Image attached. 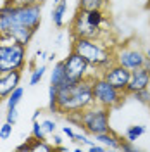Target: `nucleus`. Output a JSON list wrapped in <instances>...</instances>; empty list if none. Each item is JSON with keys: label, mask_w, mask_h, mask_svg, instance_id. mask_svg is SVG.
Here are the masks:
<instances>
[{"label": "nucleus", "mask_w": 150, "mask_h": 152, "mask_svg": "<svg viewBox=\"0 0 150 152\" xmlns=\"http://www.w3.org/2000/svg\"><path fill=\"white\" fill-rule=\"evenodd\" d=\"M131 97H135V100H138L140 104L150 105V92H149V90H141V92H136V94H133Z\"/></svg>", "instance_id": "obj_28"}, {"label": "nucleus", "mask_w": 150, "mask_h": 152, "mask_svg": "<svg viewBox=\"0 0 150 152\" xmlns=\"http://www.w3.org/2000/svg\"><path fill=\"white\" fill-rule=\"evenodd\" d=\"M145 56H147V59H149V61H150V47L147 48V50H145Z\"/></svg>", "instance_id": "obj_42"}, {"label": "nucleus", "mask_w": 150, "mask_h": 152, "mask_svg": "<svg viewBox=\"0 0 150 152\" xmlns=\"http://www.w3.org/2000/svg\"><path fill=\"white\" fill-rule=\"evenodd\" d=\"M7 35L12 37L17 43L24 45V47H28L29 43H31V40H33V37H35V31L29 29L28 26H23V24H14Z\"/></svg>", "instance_id": "obj_15"}, {"label": "nucleus", "mask_w": 150, "mask_h": 152, "mask_svg": "<svg viewBox=\"0 0 150 152\" xmlns=\"http://www.w3.org/2000/svg\"><path fill=\"white\" fill-rule=\"evenodd\" d=\"M69 78L66 75V69H64V61H57L52 71H50V85L57 86V88H62V86L69 85Z\"/></svg>", "instance_id": "obj_16"}, {"label": "nucleus", "mask_w": 150, "mask_h": 152, "mask_svg": "<svg viewBox=\"0 0 150 152\" xmlns=\"http://www.w3.org/2000/svg\"><path fill=\"white\" fill-rule=\"evenodd\" d=\"M19 119V111L17 107H10L7 109V114H5V121H9L10 124H16Z\"/></svg>", "instance_id": "obj_32"}, {"label": "nucleus", "mask_w": 150, "mask_h": 152, "mask_svg": "<svg viewBox=\"0 0 150 152\" xmlns=\"http://www.w3.org/2000/svg\"><path fill=\"white\" fill-rule=\"evenodd\" d=\"M76 143H81V145H88V143L92 142L90 140V137H88V133L84 132V130H81V132H76V140H74Z\"/></svg>", "instance_id": "obj_33"}, {"label": "nucleus", "mask_w": 150, "mask_h": 152, "mask_svg": "<svg viewBox=\"0 0 150 152\" xmlns=\"http://www.w3.org/2000/svg\"><path fill=\"white\" fill-rule=\"evenodd\" d=\"M100 75H102L112 86H116L117 90H121V92L126 94V86L130 83V76H131V71H130L128 67L114 62V64H111L107 69H103Z\"/></svg>", "instance_id": "obj_10"}, {"label": "nucleus", "mask_w": 150, "mask_h": 152, "mask_svg": "<svg viewBox=\"0 0 150 152\" xmlns=\"http://www.w3.org/2000/svg\"><path fill=\"white\" fill-rule=\"evenodd\" d=\"M12 126L9 121H5L4 124H0V140H9L10 135H12Z\"/></svg>", "instance_id": "obj_27"}, {"label": "nucleus", "mask_w": 150, "mask_h": 152, "mask_svg": "<svg viewBox=\"0 0 150 152\" xmlns=\"http://www.w3.org/2000/svg\"><path fill=\"white\" fill-rule=\"evenodd\" d=\"M48 61H52V62H54V61H55V54H50V56H48Z\"/></svg>", "instance_id": "obj_41"}, {"label": "nucleus", "mask_w": 150, "mask_h": 152, "mask_svg": "<svg viewBox=\"0 0 150 152\" xmlns=\"http://www.w3.org/2000/svg\"><path fill=\"white\" fill-rule=\"evenodd\" d=\"M93 140L95 142H98V143H102L107 151H119V149H121L122 137H119L114 130H109V132H105V133H98V135H95Z\"/></svg>", "instance_id": "obj_14"}, {"label": "nucleus", "mask_w": 150, "mask_h": 152, "mask_svg": "<svg viewBox=\"0 0 150 152\" xmlns=\"http://www.w3.org/2000/svg\"><path fill=\"white\" fill-rule=\"evenodd\" d=\"M107 0H78V9L79 10H103Z\"/></svg>", "instance_id": "obj_20"}, {"label": "nucleus", "mask_w": 150, "mask_h": 152, "mask_svg": "<svg viewBox=\"0 0 150 152\" xmlns=\"http://www.w3.org/2000/svg\"><path fill=\"white\" fill-rule=\"evenodd\" d=\"M12 5H43L47 0H5Z\"/></svg>", "instance_id": "obj_29"}, {"label": "nucleus", "mask_w": 150, "mask_h": 152, "mask_svg": "<svg viewBox=\"0 0 150 152\" xmlns=\"http://www.w3.org/2000/svg\"><path fill=\"white\" fill-rule=\"evenodd\" d=\"M50 142H52L54 147H59V145H62V143H64V138L55 132V133H52V135H50Z\"/></svg>", "instance_id": "obj_36"}, {"label": "nucleus", "mask_w": 150, "mask_h": 152, "mask_svg": "<svg viewBox=\"0 0 150 152\" xmlns=\"http://www.w3.org/2000/svg\"><path fill=\"white\" fill-rule=\"evenodd\" d=\"M36 59H38V61H45V59H48L47 52H45V50H38V52H36Z\"/></svg>", "instance_id": "obj_37"}, {"label": "nucleus", "mask_w": 150, "mask_h": 152, "mask_svg": "<svg viewBox=\"0 0 150 152\" xmlns=\"http://www.w3.org/2000/svg\"><path fill=\"white\" fill-rule=\"evenodd\" d=\"M64 118H66V121L69 124H73V126H76V128H79V130H81V123H83V111L67 113Z\"/></svg>", "instance_id": "obj_25"}, {"label": "nucleus", "mask_w": 150, "mask_h": 152, "mask_svg": "<svg viewBox=\"0 0 150 152\" xmlns=\"http://www.w3.org/2000/svg\"><path fill=\"white\" fill-rule=\"evenodd\" d=\"M149 92H150V86H149Z\"/></svg>", "instance_id": "obj_46"}, {"label": "nucleus", "mask_w": 150, "mask_h": 152, "mask_svg": "<svg viewBox=\"0 0 150 152\" xmlns=\"http://www.w3.org/2000/svg\"><path fill=\"white\" fill-rule=\"evenodd\" d=\"M17 151H33V152L45 151V152H52V151H55V147H54L52 142L47 140V138L40 140V138H33V137H31V138L26 140L24 143L17 145Z\"/></svg>", "instance_id": "obj_17"}, {"label": "nucleus", "mask_w": 150, "mask_h": 152, "mask_svg": "<svg viewBox=\"0 0 150 152\" xmlns=\"http://www.w3.org/2000/svg\"><path fill=\"white\" fill-rule=\"evenodd\" d=\"M150 86V71L147 67H138V69H133L131 76H130V83L126 86V95L136 94V92H141V90H149Z\"/></svg>", "instance_id": "obj_11"}, {"label": "nucleus", "mask_w": 150, "mask_h": 152, "mask_svg": "<svg viewBox=\"0 0 150 152\" xmlns=\"http://www.w3.org/2000/svg\"><path fill=\"white\" fill-rule=\"evenodd\" d=\"M40 116H42V109H36V111L33 113V116H31V119H33V121H36Z\"/></svg>", "instance_id": "obj_38"}, {"label": "nucleus", "mask_w": 150, "mask_h": 152, "mask_svg": "<svg viewBox=\"0 0 150 152\" xmlns=\"http://www.w3.org/2000/svg\"><path fill=\"white\" fill-rule=\"evenodd\" d=\"M60 132H62V135L66 137L67 140H71V142H74V140H76V132H74V126H73V124L67 123L66 126H62V128H60Z\"/></svg>", "instance_id": "obj_30"}, {"label": "nucleus", "mask_w": 150, "mask_h": 152, "mask_svg": "<svg viewBox=\"0 0 150 152\" xmlns=\"http://www.w3.org/2000/svg\"><path fill=\"white\" fill-rule=\"evenodd\" d=\"M31 137L33 138H40V140H43V138H47L48 135L45 133V130H43V126H42V123L40 121H33V124H31Z\"/></svg>", "instance_id": "obj_26"}, {"label": "nucleus", "mask_w": 150, "mask_h": 152, "mask_svg": "<svg viewBox=\"0 0 150 152\" xmlns=\"http://www.w3.org/2000/svg\"><path fill=\"white\" fill-rule=\"evenodd\" d=\"M26 48L9 35H0V73L23 71L26 66Z\"/></svg>", "instance_id": "obj_3"}, {"label": "nucleus", "mask_w": 150, "mask_h": 152, "mask_svg": "<svg viewBox=\"0 0 150 152\" xmlns=\"http://www.w3.org/2000/svg\"><path fill=\"white\" fill-rule=\"evenodd\" d=\"M42 126H43V130H45L47 135H52V133L57 132V123L54 119H43L42 121Z\"/></svg>", "instance_id": "obj_31"}, {"label": "nucleus", "mask_w": 150, "mask_h": 152, "mask_svg": "<svg viewBox=\"0 0 150 152\" xmlns=\"http://www.w3.org/2000/svg\"><path fill=\"white\" fill-rule=\"evenodd\" d=\"M111 111L109 107H103L98 104H92L83 111V123H81V130L88 133V135H98V133H105L111 128Z\"/></svg>", "instance_id": "obj_5"}, {"label": "nucleus", "mask_w": 150, "mask_h": 152, "mask_svg": "<svg viewBox=\"0 0 150 152\" xmlns=\"http://www.w3.org/2000/svg\"><path fill=\"white\" fill-rule=\"evenodd\" d=\"M23 94H24V90H23V86H17V88H14L12 90V94L5 99V104H7V109L10 107H17L19 102H21V99H23Z\"/></svg>", "instance_id": "obj_22"}, {"label": "nucleus", "mask_w": 150, "mask_h": 152, "mask_svg": "<svg viewBox=\"0 0 150 152\" xmlns=\"http://www.w3.org/2000/svg\"><path fill=\"white\" fill-rule=\"evenodd\" d=\"M145 132H147L145 124H131V126H128V130L124 133V138L130 142H136L141 135H145Z\"/></svg>", "instance_id": "obj_21"}, {"label": "nucleus", "mask_w": 150, "mask_h": 152, "mask_svg": "<svg viewBox=\"0 0 150 152\" xmlns=\"http://www.w3.org/2000/svg\"><path fill=\"white\" fill-rule=\"evenodd\" d=\"M66 14H67V0H59L50 14V19L55 28H64L66 24Z\"/></svg>", "instance_id": "obj_18"}, {"label": "nucleus", "mask_w": 150, "mask_h": 152, "mask_svg": "<svg viewBox=\"0 0 150 152\" xmlns=\"http://www.w3.org/2000/svg\"><path fill=\"white\" fill-rule=\"evenodd\" d=\"M62 61H64V69H66V75L71 83L73 81H81V80H86V78H93L95 75H98L93 67L74 50H71L67 54V57L62 59Z\"/></svg>", "instance_id": "obj_6"}, {"label": "nucleus", "mask_w": 150, "mask_h": 152, "mask_svg": "<svg viewBox=\"0 0 150 152\" xmlns=\"http://www.w3.org/2000/svg\"><path fill=\"white\" fill-rule=\"evenodd\" d=\"M14 24H17V21H16V5L4 2V5L0 7V35H7Z\"/></svg>", "instance_id": "obj_13"}, {"label": "nucleus", "mask_w": 150, "mask_h": 152, "mask_svg": "<svg viewBox=\"0 0 150 152\" xmlns=\"http://www.w3.org/2000/svg\"><path fill=\"white\" fill-rule=\"evenodd\" d=\"M105 31L107 29L97 28L93 24H90L84 18L83 10L79 9L76 10V16L71 21V35H73V38H100V40H103Z\"/></svg>", "instance_id": "obj_8"}, {"label": "nucleus", "mask_w": 150, "mask_h": 152, "mask_svg": "<svg viewBox=\"0 0 150 152\" xmlns=\"http://www.w3.org/2000/svg\"><path fill=\"white\" fill-rule=\"evenodd\" d=\"M86 151H88V152H105L107 149L103 147L102 143H98V142H95V140H92V142L86 145Z\"/></svg>", "instance_id": "obj_35"}, {"label": "nucleus", "mask_w": 150, "mask_h": 152, "mask_svg": "<svg viewBox=\"0 0 150 152\" xmlns=\"http://www.w3.org/2000/svg\"><path fill=\"white\" fill-rule=\"evenodd\" d=\"M119 151H122V152H135V151H140V149L135 145V142H130V140L122 138L121 140V149H119Z\"/></svg>", "instance_id": "obj_34"}, {"label": "nucleus", "mask_w": 150, "mask_h": 152, "mask_svg": "<svg viewBox=\"0 0 150 152\" xmlns=\"http://www.w3.org/2000/svg\"><path fill=\"white\" fill-rule=\"evenodd\" d=\"M149 5H150V0H149Z\"/></svg>", "instance_id": "obj_45"}, {"label": "nucleus", "mask_w": 150, "mask_h": 152, "mask_svg": "<svg viewBox=\"0 0 150 152\" xmlns=\"http://www.w3.org/2000/svg\"><path fill=\"white\" fill-rule=\"evenodd\" d=\"M23 78V71H9L0 73V100L7 99L14 88H17Z\"/></svg>", "instance_id": "obj_12"}, {"label": "nucleus", "mask_w": 150, "mask_h": 152, "mask_svg": "<svg viewBox=\"0 0 150 152\" xmlns=\"http://www.w3.org/2000/svg\"><path fill=\"white\" fill-rule=\"evenodd\" d=\"M57 2H59V0H54V4H57Z\"/></svg>", "instance_id": "obj_43"}, {"label": "nucleus", "mask_w": 150, "mask_h": 152, "mask_svg": "<svg viewBox=\"0 0 150 152\" xmlns=\"http://www.w3.org/2000/svg\"><path fill=\"white\" fill-rule=\"evenodd\" d=\"M143 67H147V69L150 71V61H149V59H145V62H143Z\"/></svg>", "instance_id": "obj_40"}, {"label": "nucleus", "mask_w": 150, "mask_h": 152, "mask_svg": "<svg viewBox=\"0 0 150 152\" xmlns=\"http://www.w3.org/2000/svg\"><path fill=\"white\" fill-rule=\"evenodd\" d=\"M92 104H95L92 78L73 81L69 85L59 88L57 92V114L60 116H66L67 113L84 111Z\"/></svg>", "instance_id": "obj_1"}, {"label": "nucleus", "mask_w": 150, "mask_h": 152, "mask_svg": "<svg viewBox=\"0 0 150 152\" xmlns=\"http://www.w3.org/2000/svg\"><path fill=\"white\" fill-rule=\"evenodd\" d=\"M92 88H93V99L95 104L109 107V109H116L124 102V99L128 95L112 86L102 75H95L92 78Z\"/></svg>", "instance_id": "obj_4"}, {"label": "nucleus", "mask_w": 150, "mask_h": 152, "mask_svg": "<svg viewBox=\"0 0 150 152\" xmlns=\"http://www.w3.org/2000/svg\"><path fill=\"white\" fill-rule=\"evenodd\" d=\"M55 151H60V152H69L71 149H69V147H66V145H59V147H55Z\"/></svg>", "instance_id": "obj_39"}, {"label": "nucleus", "mask_w": 150, "mask_h": 152, "mask_svg": "<svg viewBox=\"0 0 150 152\" xmlns=\"http://www.w3.org/2000/svg\"><path fill=\"white\" fill-rule=\"evenodd\" d=\"M57 92L59 88L54 85H48V111L57 114Z\"/></svg>", "instance_id": "obj_24"}, {"label": "nucleus", "mask_w": 150, "mask_h": 152, "mask_svg": "<svg viewBox=\"0 0 150 152\" xmlns=\"http://www.w3.org/2000/svg\"><path fill=\"white\" fill-rule=\"evenodd\" d=\"M145 50H140L138 47L133 45H116L114 47V62L128 67L130 71L138 69L145 62Z\"/></svg>", "instance_id": "obj_7"}, {"label": "nucleus", "mask_w": 150, "mask_h": 152, "mask_svg": "<svg viewBox=\"0 0 150 152\" xmlns=\"http://www.w3.org/2000/svg\"><path fill=\"white\" fill-rule=\"evenodd\" d=\"M43 5H16V21L17 24L28 26L35 33L42 24Z\"/></svg>", "instance_id": "obj_9"}, {"label": "nucleus", "mask_w": 150, "mask_h": 152, "mask_svg": "<svg viewBox=\"0 0 150 152\" xmlns=\"http://www.w3.org/2000/svg\"><path fill=\"white\" fill-rule=\"evenodd\" d=\"M0 105H2V100H0Z\"/></svg>", "instance_id": "obj_44"}, {"label": "nucleus", "mask_w": 150, "mask_h": 152, "mask_svg": "<svg viewBox=\"0 0 150 152\" xmlns=\"http://www.w3.org/2000/svg\"><path fill=\"white\" fill-rule=\"evenodd\" d=\"M71 50L78 52L98 75L114 64V47L100 38H73Z\"/></svg>", "instance_id": "obj_2"}, {"label": "nucleus", "mask_w": 150, "mask_h": 152, "mask_svg": "<svg viewBox=\"0 0 150 152\" xmlns=\"http://www.w3.org/2000/svg\"><path fill=\"white\" fill-rule=\"evenodd\" d=\"M84 18H86V21H88L90 24H93L97 28H103L105 23H111V21L107 19V16H105L103 10H86V12H84Z\"/></svg>", "instance_id": "obj_19"}, {"label": "nucleus", "mask_w": 150, "mask_h": 152, "mask_svg": "<svg viewBox=\"0 0 150 152\" xmlns=\"http://www.w3.org/2000/svg\"><path fill=\"white\" fill-rule=\"evenodd\" d=\"M45 73H47V66H45V64H40V66H36L33 71H31V75H29V85H31V86L38 85V83L43 80Z\"/></svg>", "instance_id": "obj_23"}, {"label": "nucleus", "mask_w": 150, "mask_h": 152, "mask_svg": "<svg viewBox=\"0 0 150 152\" xmlns=\"http://www.w3.org/2000/svg\"><path fill=\"white\" fill-rule=\"evenodd\" d=\"M149 47H150V45H149Z\"/></svg>", "instance_id": "obj_47"}]
</instances>
